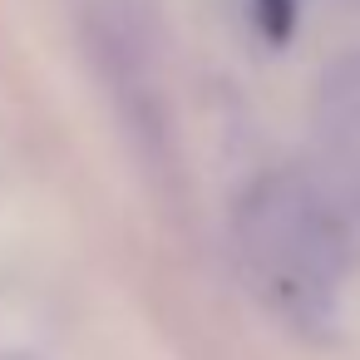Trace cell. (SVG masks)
<instances>
[{
    "instance_id": "6da1fadb",
    "label": "cell",
    "mask_w": 360,
    "mask_h": 360,
    "mask_svg": "<svg viewBox=\"0 0 360 360\" xmlns=\"http://www.w3.org/2000/svg\"><path fill=\"white\" fill-rule=\"evenodd\" d=\"M242 257L257 286L291 326H330L335 286L350 271V232L340 207L296 173L252 183L237 212Z\"/></svg>"
},
{
    "instance_id": "7a4b0ae2",
    "label": "cell",
    "mask_w": 360,
    "mask_h": 360,
    "mask_svg": "<svg viewBox=\"0 0 360 360\" xmlns=\"http://www.w3.org/2000/svg\"><path fill=\"white\" fill-rule=\"evenodd\" d=\"M321 134L345 198L360 207V60H345L321 79Z\"/></svg>"
},
{
    "instance_id": "3957f363",
    "label": "cell",
    "mask_w": 360,
    "mask_h": 360,
    "mask_svg": "<svg viewBox=\"0 0 360 360\" xmlns=\"http://www.w3.org/2000/svg\"><path fill=\"white\" fill-rule=\"evenodd\" d=\"M252 20L271 45H286L296 30V0H252Z\"/></svg>"
},
{
    "instance_id": "277c9868",
    "label": "cell",
    "mask_w": 360,
    "mask_h": 360,
    "mask_svg": "<svg viewBox=\"0 0 360 360\" xmlns=\"http://www.w3.org/2000/svg\"><path fill=\"white\" fill-rule=\"evenodd\" d=\"M11 360H30V355H11Z\"/></svg>"
}]
</instances>
